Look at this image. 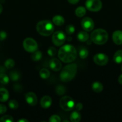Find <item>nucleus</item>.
<instances>
[{"label":"nucleus","instance_id":"38","mask_svg":"<svg viewBox=\"0 0 122 122\" xmlns=\"http://www.w3.org/2000/svg\"><path fill=\"white\" fill-rule=\"evenodd\" d=\"M118 82H119L120 84L122 85V75H121L119 77H118Z\"/></svg>","mask_w":122,"mask_h":122},{"label":"nucleus","instance_id":"3","mask_svg":"<svg viewBox=\"0 0 122 122\" xmlns=\"http://www.w3.org/2000/svg\"><path fill=\"white\" fill-rule=\"evenodd\" d=\"M90 39L93 43L97 45H103L108 41V34L105 30L98 29L92 32Z\"/></svg>","mask_w":122,"mask_h":122},{"label":"nucleus","instance_id":"14","mask_svg":"<svg viewBox=\"0 0 122 122\" xmlns=\"http://www.w3.org/2000/svg\"><path fill=\"white\" fill-rule=\"evenodd\" d=\"M52 104V100L49 96H44L40 101V105L43 108H48Z\"/></svg>","mask_w":122,"mask_h":122},{"label":"nucleus","instance_id":"28","mask_svg":"<svg viewBox=\"0 0 122 122\" xmlns=\"http://www.w3.org/2000/svg\"><path fill=\"white\" fill-rule=\"evenodd\" d=\"M56 92L57 95H63L65 93L66 89L63 86L59 85L56 87Z\"/></svg>","mask_w":122,"mask_h":122},{"label":"nucleus","instance_id":"31","mask_svg":"<svg viewBox=\"0 0 122 122\" xmlns=\"http://www.w3.org/2000/svg\"><path fill=\"white\" fill-rule=\"evenodd\" d=\"M13 117L10 115L4 116L0 119V122H13Z\"/></svg>","mask_w":122,"mask_h":122},{"label":"nucleus","instance_id":"23","mask_svg":"<svg viewBox=\"0 0 122 122\" xmlns=\"http://www.w3.org/2000/svg\"><path fill=\"white\" fill-rule=\"evenodd\" d=\"M50 71L46 69H42L39 71V76L43 79H47L50 76Z\"/></svg>","mask_w":122,"mask_h":122},{"label":"nucleus","instance_id":"40","mask_svg":"<svg viewBox=\"0 0 122 122\" xmlns=\"http://www.w3.org/2000/svg\"><path fill=\"white\" fill-rule=\"evenodd\" d=\"M2 5L0 4V14L2 13Z\"/></svg>","mask_w":122,"mask_h":122},{"label":"nucleus","instance_id":"6","mask_svg":"<svg viewBox=\"0 0 122 122\" xmlns=\"http://www.w3.org/2000/svg\"><path fill=\"white\" fill-rule=\"evenodd\" d=\"M23 46L25 51L29 52H34L38 50V44L32 38H26L24 40Z\"/></svg>","mask_w":122,"mask_h":122},{"label":"nucleus","instance_id":"1","mask_svg":"<svg viewBox=\"0 0 122 122\" xmlns=\"http://www.w3.org/2000/svg\"><path fill=\"white\" fill-rule=\"evenodd\" d=\"M58 57L64 63H71L76 58L77 51L72 45L68 44L63 45L59 50Z\"/></svg>","mask_w":122,"mask_h":122},{"label":"nucleus","instance_id":"12","mask_svg":"<svg viewBox=\"0 0 122 122\" xmlns=\"http://www.w3.org/2000/svg\"><path fill=\"white\" fill-rule=\"evenodd\" d=\"M49 66L50 67L53 71H58L62 68V64L60 60H59L57 58H53L50 60L49 62Z\"/></svg>","mask_w":122,"mask_h":122},{"label":"nucleus","instance_id":"2","mask_svg":"<svg viewBox=\"0 0 122 122\" xmlns=\"http://www.w3.org/2000/svg\"><path fill=\"white\" fill-rule=\"evenodd\" d=\"M77 70L76 64H71L63 67L60 74V78L62 82H68L75 77Z\"/></svg>","mask_w":122,"mask_h":122},{"label":"nucleus","instance_id":"9","mask_svg":"<svg viewBox=\"0 0 122 122\" xmlns=\"http://www.w3.org/2000/svg\"><path fill=\"white\" fill-rule=\"evenodd\" d=\"M93 61L98 66H105L108 61V58L106 54L102 53L97 54L93 57Z\"/></svg>","mask_w":122,"mask_h":122},{"label":"nucleus","instance_id":"21","mask_svg":"<svg viewBox=\"0 0 122 122\" xmlns=\"http://www.w3.org/2000/svg\"><path fill=\"white\" fill-rule=\"evenodd\" d=\"M75 15L78 17H82L86 14V10L84 7H78L75 11Z\"/></svg>","mask_w":122,"mask_h":122},{"label":"nucleus","instance_id":"11","mask_svg":"<svg viewBox=\"0 0 122 122\" xmlns=\"http://www.w3.org/2000/svg\"><path fill=\"white\" fill-rule=\"evenodd\" d=\"M25 100H26V102L30 106H35L38 102V99H37V95L32 92H28L25 95Z\"/></svg>","mask_w":122,"mask_h":122},{"label":"nucleus","instance_id":"25","mask_svg":"<svg viewBox=\"0 0 122 122\" xmlns=\"http://www.w3.org/2000/svg\"><path fill=\"white\" fill-rule=\"evenodd\" d=\"M89 55V51L86 48L82 47L80 49V51H79V56L82 59H85L87 58V56Z\"/></svg>","mask_w":122,"mask_h":122},{"label":"nucleus","instance_id":"37","mask_svg":"<svg viewBox=\"0 0 122 122\" xmlns=\"http://www.w3.org/2000/svg\"><path fill=\"white\" fill-rule=\"evenodd\" d=\"M79 1L80 0H68V2L71 4H76L77 3L79 2Z\"/></svg>","mask_w":122,"mask_h":122},{"label":"nucleus","instance_id":"26","mask_svg":"<svg viewBox=\"0 0 122 122\" xmlns=\"http://www.w3.org/2000/svg\"><path fill=\"white\" fill-rule=\"evenodd\" d=\"M9 82V77L7 75L4 73L0 74V83L3 85H7Z\"/></svg>","mask_w":122,"mask_h":122},{"label":"nucleus","instance_id":"16","mask_svg":"<svg viewBox=\"0 0 122 122\" xmlns=\"http://www.w3.org/2000/svg\"><path fill=\"white\" fill-rule=\"evenodd\" d=\"M89 36L88 33L86 32V31H81L79 32L77 35V38L78 39L79 41L80 42H86L89 39Z\"/></svg>","mask_w":122,"mask_h":122},{"label":"nucleus","instance_id":"5","mask_svg":"<svg viewBox=\"0 0 122 122\" xmlns=\"http://www.w3.org/2000/svg\"><path fill=\"white\" fill-rule=\"evenodd\" d=\"M59 104L61 108L67 112L72 110L75 107V102L74 100L69 96L63 97L60 100Z\"/></svg>","mask_w":122,"mask_h":122},{"label":"nucleus","instance_id":"4","mask_svg":"<svg viewBox=\"0 0 122 122\" xmlns=\"http://www.w3.org/2000/svg\"><path fill=\"white\" fill-rule=\"evenodd\" d=\"M37 30L41 35L47 36L53 33L54 31V26L49 20H42L37 23Z\"/></svg>","mask_w":122,"mask_h":122},{"label":"nucleus","instance_id":"27","mask_svg":"<svg viewBox=\"0 0 122 122\" xmlns=\"http://www.w3.org/2000/svg\"><path fill=\"white\" fill-rule=\"evenodd\" d=\"M14 61L11 58H8L5 61L4 65L7 69H11L14 66Z\"/></svg>","mask_w":122,"mask_h":122},{"label":"nucleus","instance_id":"41","mask_svg":"<svg viewBox=\"0 0 122 122\" xmlns=\"http://www.w3.org/2000/svg\"><path fill=\"white\" fill-rule=\"evenodd\" d=\"M63 122H69V120H63Z\"/></svg>","mask_w":122,"mask_h":122},{"label":"nucleus","instance_id":"32","mask_svg":"<svg viewBox=\"0 0 122 122\" xmlns=\"http://www.w3.org/2000/svg\"><path fill=\"white\" fill-rule=\"evenodd\" d=\"M47 53L51 57H54L56 56V50L55 47L53 46H50L48 48Z\"/></svg>","mask_w":122,"mask_h":122},{"label":"nucleus","instance_id":"7","mask_svg":"<svg viewBox=\"0 0 122 122\" xmlns=\"http://www.w3.org/2000/svg\"><path fill=\"white\" fill-rule=\"evenodd\" d=\"M102 7L100 0H87L86 2V7L90 11L96 12L100 10Z\"/></svg>","mask_w":122,"mask_h":122},{"label":"nucleus","instance_id":"24","mask_svg":"<svg viewBox=\"0 0 122 122\" xmlns=\"http://www.w3.org/2000/svg\"><path fill=\"white\" fill-rule=\"evenodd\" d=\"M20 75L17 71H12L10 73V77L13 81H17L19 80Z\"/></svg>","mask_w":122,"mask_h":122},{"label":"nucleus","instance_id":"39","mask_svg":"<svg viewBox=\"0 0 122 122\" xmlns=\"http://www.w3.org/2000/svg\"><path fill=\"white\" fill-rule=\"evenodd\" d=\"M19 122H28L29 120H28L27 119H20V120H18Z\"/></svg>","mask_w":122,"mask_h":122},{"label":"nucleus","instance_id":"34","mask_svg":"<svg viewBox=\"0 0 122 122\" xmlns=\"http://www.w3.org/2000/svg\"><path fill=\"white\" fill-rule=\"evenodd\" d=\"M7 33H6L5 31H0V41H2L6 39V38H7Z\"/></svg>","mask_w":122,"mask_h":122},{"label":"nucleus","instance_id":"35","mask_svg":"<svg viewBox=\"0 0 122 122\" xmlns=\"http://www.w3.org/2000/svg\"><path fill=\"white\" fill-rule=\"evenodd\" d=\"M7 112V107L6 106L0 104V114H3Z\"/></svg>","mask_w":122,"mask_h":122},{"label":"nucleus","instance_id":"13","mask_svg":"<svg viewBox=\"0 0 122 122\" xmlns=\"http://www.w3.org/2000/svg\"><path fill=\"white\" fill-rule=\"evenodd\" d=\"M112 40L117 45L122 44V31L116 30L112 34Z\"/></svg>","mask_w":122,"mask_h":122},{"label":"nucleus","instance_id":"33","mask_svg":"<svg viewBox=\"0 0 122 122\" xmlns=\"http://www.w3.org/2000/svg\"><path fill=\"white\" fill-rule=\"evenodd\" d=\"M49 121L50 122H60L61 121V119L59 116L53 115L50 117Z\"/></svg>","mask_w":122,"mask_h":122},{"label":"nucleus","instance_id":"10","mask_svg":"<svg viewBox=\"0 0 122 122\" xmlns=\"http://www.w3.org/2000/svg\"><path fill=\"white\" fill-rule=\"evenodd\" d=\"M81 27L86 32L92 31L94 28V22L90 17H85L81 20Z\"/></svg>","mask_w":122,"mask_h":122},{"label":"nucleus","instance_id":"18","mask_svg":"<svg viewBox=\"0 0 122 122\" xmlns=\"http://www.w3.org/2000/svg\"><path fill=\"white\" fill-rule=\"evenodd\" d=\"M71 121L72 122H78L81 120V114L78 111H74L70 115Z\"/></svg>","mask_w":122,"mask_h":122},{"label":"nucleus","instance_id":"15","mask_svg":"<svg viewBox=\"0 0 122 122\" xmlns=\"http://www.w3.org/2000/svg\"><path fill=\"white\" fill-rule=\"evenodd\" d=\"M9 93L5 88H0V101L6 102L8 100Z\"/></svg>","mask_w":122,"mask_h":122},{"label":"nucleus","instance_id":"29","mask_svg":"<svg viewBox=\"0 0 122 122\" xmlns=\"http://www.w3.org/2000/svg\"><path fill=\"white\" fill-rule=\"evenodd\" d=\"M8 106L11 109L15 110L19 107V103L16 100H11L8 102Z\"/></svg>","mask_w":122,"mask_h":122},{"label":"nucleus","instance_id":"42","mask_svg":"<svg viewBox=\"0 0 122 122\" xmlns=\"http://www.w3.org/2000/svg\"><path fill=\"white\" fill-rule=\"evenodd\" d=\"M121 69H122V67H121Z\"/></svg>","mask_w":122,"mask_h":122},{"label":"nucleus","instance_id":"19","mask_svg":"<svg viewBox=\"0 0 122 122\" xmlns=\"http://www.w3.org/2000/svg\"><path fill=\"white\" fill-rule=\"evenodd\" d=\"M53 22L55 25H57V26H62L64 24L65 20L63 17L61 15H55L53 18Z\"/></svg>","mask_w":122,"mask_h":122},{"label":"nucleus","instance_id":"17","mask_svg":"<svg viewBox=\"0 0 122 122\" xmlns=\"http://www.w3.org/2000/svg\"><path fill=\"white\" fill-rule=\"evenodd\" d=\"M92 88L93 91H94L95 92L97 93H99L103 90L104 86H103L102 84L100 82H93V84H92Z\"/></svg>","mask_w":122,"mask_h":122},{"label":"nucleus","instance_id":"36","mask_svg":"<svg viewBox=\"0 0 122 122\" xmlns=\"http://www.w3.org/2000/svg\"><path fill=\"white\" fill-rule=\"evenodd\" d=\"M75 109L77 110V111H80L82 110L83 108V104L81 103H80V102H79V103H77L76 105H75Z\"/></svg>","mask_w":122,"mask_h":122},{"label":"nucleus","instance_id":"20","mask_svg":"<svg viewBox=\"0 0 122 122\" xmlns=\"http://www.w3.org/2000/svg\"><path fill=\"white\" fill-rule=\"evenodd\" d=\"M113 60L117 64L122 63V50H118L116 52L114 55Z\"/></svg>","mask_w":122,"mask_h":122},{"label":"nucleus","instance_id":"30","mask_svg":"<svg viewBox=\"0 0 122 122\" xmlns=\"http://www.w3.org/2000/svg\"><path fill=\"white\" fill-rule=\"evenodd\" d=\"M75 27L73 25H68V26L66 27L65 28V31H66V33H67L68 35H72V33H74L75 32Z\"/></svg>","mask_w":122,"mask_h":122},{"label":"nucleus","instance_id":"8","mask_svg":"<svg viewBox=\"0 0 122 122\" xmlns=\"http://www.w3.org/2000/svg\"><path fill=\"white\" fill-rule=\"evenodd\" d=\"M66 41L65 34L62 31H57L52 36L53 43L56 46H61Z\"/></svg>","mask_w":122,"mask_h":122},{"label":"nucleus","instance_id":"22","mask_svg":"<svg viewBox=\"0 0 122 122\" xmlns=\"http://www.w3.org/2000/svg\"><path fill=\"white\" fill-rule=\"evenodd\" d=\"M42 56H43V54H42L41 52L39 51H36L33 52V54L31 56V58L33 61H38L40 60L42 58Z\"/></svg>","mask_w":122,"mask_h":122}]
</instances>
